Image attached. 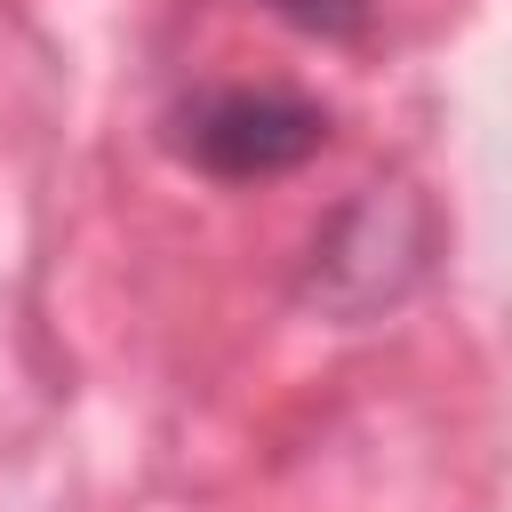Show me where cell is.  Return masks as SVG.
<instances>
[{
  "label": "cell",
  "mask_w": 512,
  "mask_h": 512,
  "mask_svg": "<svg viewBox=\"0 0 512 512\" xmlns=\"http://www.w3.org/2000/svg\"><path fill=\"white\" fill-rule=\"evenodd\" d=\"M432 208L408 184H376L352 208L328 216V232L304 256V304L336 312V320H368L384 304H400L424 272H432Z\"/></svg>",
  "instance_id": "obj_1"
},
{
  "label": "cell",
  "mask_w": 512,
  "mask_h": 512,
  "mask_svg": "<svg viewBox=\"0 0 512 512\" xmlns=\"http://www.w3.org/2000/svg\"><path fill=\"white\" fill-rule=\"evenodd\" d=\"M168 144L192 168L248 184V176H288L296 160H312L328 144V112L296 88H200L168 112Z\"/></svg>",
  "instance_id": "obj_2"
},
{
  "label": "cell",
  "mask_w": 512,
  "mask_h": 512,
  "mask_svg": "<svg viewBox=\"0 0 512 512\" xmlns=\"http://www.w3.org/2000/svg\"><path fill=\"white\" fill-rule=\"evenodd\" d=\"M272 16H288L296 32H320V40H344V32H360V16H368V0H264Z\"/></svg>",
  "instance_id": "obj_3"
}]
</instances>
